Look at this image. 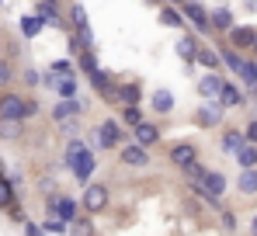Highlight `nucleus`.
<instances>
[{"instance_id": "f257e3e1", "label": "nucleus", "mask_w": 257, "mask_h": 236, "mask_svg": "<svg viewBox=\"0 0 257 236\" xmlns=\"http://www.w3.org/2000/svg\"><path fill=\"white\" fill-rule=\"evenodd\" d=\"M128 139H125V129H122V122H115V118H104L97 129H94V150H122Z\"/></svg>"}, {"instance_id": "f03ea898", "label": "nucleus", "mask_w": 257, "mask_h": 236, "mask_svg": "<svg viewBox=\"0 0 257 236\" xmlns=\"http://www.w3.org/2000/svg\"><path fill=\"white\" fill-rule=\"evenodd\" d=\"M108 201H111V191H108V184H97V181H90L84 188V198H80V205H84L87 215H97V212H104L108 208Z\"/></svg>"}, {"instance_id": "7ed1b4c3", "label": "nucleus", "mask_w": 257, "mask_h": 236, "mask_svg": "<svg viewBox=\"0 0 257 236\" xmlns=\"http://www.w3.org/2000/svg\"><path fill=\"white\" fill-rule=\"evenodd\" d=\"M87 83L97 90V97L101 101H108V104H118V83H115V77L101 66V70H94L90 77H87Z\"/></svg>"}, {"instance_id": "20e7f679", "label": "nucleus", "mask_w": 257, "mask_h": 236, "mask_svg": "<svg viewBox=\"0 0 257 236\" xmlns=\"http://www.w3.org/2000/svg\"><path fill=\"white\" fill-rule=\"evenodd\" d=\"M181 14L188 18V25L198 35H212V14H209L205 4H181Z\"/></svg>"}, {"instance_id": "39448f33", "label": "nucleus", "mask_w": 257, "mask_h": 236, "mask_svg": "<svg viewBox=\"0 0 257 236\" xmlns=\"http://www.w3.org/2000/svg\"><path fill=\"white\" fill-rule=\"evenodd\" d=\"M84 111H87V101H77V97H73V101H63V97H59L49 115H52L56 125H70V122H80Z\"/></svg>"}, {"instance_id": "423d86ee", "label": "nucleus", "mask_w": 257, "mask_h": 236, "mask_svg": "<svg viewBox=\"0 0 257 236\" xmlns=\"http://www.w3.org/2000/svg\"><path fill=\"white\" fill-rule=\"evenodd\" d=\"M167 160H171L177 170H188L198 163V143H174L167 150Z\"/></svg>"}, {"instance_id": "0eeeda50", "label": "nucleus", "mask_w": 257, "mask_h": 236, "mask_svg": "<svg viewBox=\"0 0 257 236\" xmlns=\"http://www.w3.org/2000/svg\"><path fill=\"white\" fill-rule=\"evenodd\" d=\"M45 212H49V215L66 219V222H73V219L80 215L77 201H73V198H66V195H49V198H45Z\"/></svg>"}, {"instance_id": "6e6552de", "label": "nucleus", "mask_w": 257, "mask_h": 236, "mask_svg": "<svg viewBox=\"0 0 257 236\" xmlns=\"http://www.w3.org/2000/svg\"><path fill=\"white\" fill-rule=\"evenodd\" d=\"M118 160H122V167H128V170H143V167H150V150L139 146V143H125L118 150Z\"/></svg>"}, {"instance_id": "1a4fd4ad", "label": "nucleus", "mask_w": 257, "mask_h": 236, "mask_svg": "<svg viewBox=\"0 0 257 236\" xmlns=\"http://www.w3.org/2000/svg\"><path fill=\"white\" fill-rule=\"evenodd\" d=\"M222 118H226V108H222L219 101H209V104L195 108V125H198V129H219Z\"/></svg>"}, {"instance_id": "9d476101", "label": "nucleus", "mask_w": 257, "mask_h": 236, "mask_svg": "<svg viewBox=\"0 0 257 236\" xmlns=\"http://www.w3.org/2000/svg\"><path fill=\"white\" fill-rule=\"evenodd\" d=\"M25 108H28V97L14 94V90H0V118H21L25 122Z\"/></svg>"}, {"instance_id": "9b49d317", "label": "nucleus", "mask_w": 257, "mask_h": 236, "mask_svg": "<svg viewBox=\"0 0 257 236\" xmlns=\"http://www.w3.org/2000/svg\"><path fill=\"white\" fill-rule=\"evenodd\" d=\"M219 56H222V66L229 70V73H236V77H243V70H247V52H240V49H233L229 42H222L219 45Z\"/></svg>"}, {"instance_id": "f8f14e48", "label": "nucleus", "mask_w": 257, "mask_h": 236, "mask_svg": "<svg viewBox=\"0 0 257 236\" xmlns=\"http://www.w3.org/2000/svg\"><path fill=\"white\" fill-rule=\"evenodd\" d=\"M70 170H73V177L87 188V184H90V177H94V170H97V157H94V150H84L80 157L70 163Z\"/></svg>"}, {"instance_id": "ddd939ff", "label": "nucleus", "mask_w": 257, "mask_h": 236, "mask_svg": "<svg viewBox=\"0 0 257 236\" xmlns=\"http://www.w3.org/2000/svg\"><path fill=\"white\" fill-rule=\"evenodd\" d=\"M226 42L233 45V49H240V52H250L257 42V28L254 25H233V32L226 35Z\"/></svg>"}, {"instance_id": "4468645a", "label": "nucleus", "mask_w": 257, "mask_h": 236, "mask_svg": "<svg viewBox=\"0 0 257 236\" xmlns=\"http://www.w3.org/2000/svg\"><path fill=\"white\" fill-rule=\"evenodd\" d=\"M160 139H164V132H160V125H157V122H150V118H146L143 125H136V129H132V143H139V146H146V150H153Z\"/></svg>"}, {"instance_id": "2eb2a0df", "label": "nucleus", "mask_w": 257, "mask_h": 236, "mask_svg": "<svg viewBox=\"0 0 257 236\" xmlns=\"http://www.w3.org/2000/svg\"><path fill=\"white\" fill-rule=\"evenodd\" d=\"M243 146H247L243 129H226V132H222V139H219V153H222V157H236Z\"/></svg>"}, {"instance_id": "dca6fc26", "label": "nucleus", "mask_w": 257, "mask_h": 236, "mask_svg": "<svg viewBox=\"0 0 257 236\" xmlns=\"http://www.w3.org/2000/svg\"><path fill=\"white\" fill-rule=\"evenodd\" d=\"M195 181V177H191ZM198 181L212 191L215 198H222L226 195V188H229V181H226V174H219V170H212V167H202V174H198Z\"/></svg>"}, {"instance_id": "f3484780", "label": "nucleus", "mask_w": 257, "mask_h": 236, "mask_svg": "<svg viewBox=\"0 0 257 236\" xmlns=\"http://www.w3.org/2000/svg\"><path fill=\"white\" fill-rule=\"evenodd\" d=\"M215 101H219V104H222V108H240V104H243V101H247V94H243V90H240V83H236V80H226V83H222V90H219V97H215Z\"/></svg>"}, {"instance_id": "a211bd4d", "label": "nucleus", "mask_w": 257, "mask_h": 236, "mask_svg": "<svg viewBox=\"0 0 257 236\" xmlns=\"http://www.w3.org/2000/svg\"><path fill=\"white\" fill-rule=\"evenodd\" d=\"M222 83H226V77H222V73L205 70V73L198 77V94H202V97H209V101H215V97H219V90H222Z\"/></svg>"}, {"instance_id": "6ab92c4d", "label": "nucleus", "mask_w": 257, "mask_h": 236, "mask_svg": "<svg viewBox=\"0 0 257 236\" xmlns=\"http://www.w3.org/2000/svg\"><path fill=\"white\" fill-rule=\"evenodd\" d=\"M198 45H202V42H198V35H195V32H184V35L177 39V45H174V49H177V56H181L184 63H195V59H198Z\"/></svg>"}, {"instance_id": "aec40b11", "label": "nucleus", "mask_w": 257, "mask_h": 236, "mask_svg": "<svg viewBox=\"0 0 257 236\" xmlns=\"http://www.w3.org/2000/svg\"><path fill=\"white\" fill-rule=\"evenodd\" d=\"M209 14H212V35H229L233 32L236 21H233V11L229 7H212Z\"/></svg>"}, {"instance_id": "412c9836", "label": "nucleus", "mask_w": 257, "mask_h": 236, "mask_svg": "<svg viewBox=\"0 0 257 236\" xmlns=\"http://www.w3.org/2000/svg\"><path fill=\"white\" fill-rule=\"evenodd\" d=\"M150 108H153V115H171L174 111V94L167 87H157V90L150 94Z\"/></svg>"}, {"instance_id": "4be33fe9", "label": "nucleus", "mask_w": 257, "mask_h": 236, "mask_svg": "<svg viewBox=\"0 0 257 236\" xmlns=\"http://www.w3.org/2000/svg\"><path fill=\"white\" fill-rule=\"evenodd\" d=\"M0 139L4 143H21L25 139V122L21 118H0Z\"/></svg>"}, {"instance_id": "5701e85b", "label": "nucleus", "mask_w": 257, "mask_h": 236, "mask_svg": "<svg viewBox=\"0 0 257 236\" xmlns=\"http://www.w3.org/2000/svg\"><path fill=\"white\" fill-rule=\"evenodd\" d=\"M118 104H143V83L139 80L118 83Z\"/></svg>"}, {"instance_id": "b1692460", "label": "nucleus", "mask_w": 257, "mask_h": 236, "mask_svg": "<svg viewBox=\"0 0 257 236\" xmlns=\"http://www.w3.org/2000/svg\"><path fill=\"white\" fill-rule=\"evenodd\" d=\"M35 14L42 18L45 25H63V14H59L56 0H35Z\"/></svg>"}, {"instance_id": "393cba45", "label": "nucleus", "mask_w": 257, "mask_h": 236, "mask_svg": "<svg viewBox=\"0 0 257 236\" xmlns=\"http://www.w3.org/2000/svg\"><path fill=\"white\" fill-rule=\"evenodd\" d=\"M157 18H160V25H167V28H184V25H188V18L181 14V7H174V4H164V7L157 11Z\"/></svg>"}, {"instance_id": "a878e982", "label": "nucleus", "mask_w": 257, "mask_h": 236, "mask_svg": "<svg viewBox=\"0 0 257 236\" xmlns=\"http://www.w3.org/2000/svg\"><path fill=\"white\" fill-rule=\"evenodd\" d=\"M195 63H202L205 70H212V73H219V66H222V56H219V49H212V45H198V59Z\"/></svg>"}, {"instance_id": "bb28decb", "label": "nucleus", "mask_w": 257, "mask_h": 236, "mask_svg": "<svg viewBox=\"0 0 257 236\" xmlns=\"http://www.w3.org/2000/svg\"><path fill=\"white\" fill-rule=\"evenodd\" d=\"M236 188H240V195H243V198H254V195H257V167H250V170H240Z\"/></svg>"}, {"instance_id": "cd10ccee", "label": "nucleus", "mask_w": 257, "mask_h": 236, "mask_svg": "<svg viewBox=\"0 0 257 236\" xmlns=\"http://www.w3.org/2000/svg\"><path fill=\"white\" fill-rule=\"evenodd\" d=\"M94 233H97V226H94V219H90L87 212L70 222V236H94Z\"/></svg>"}, {"instance_id": "c85d7f7f", "label": "nucleus", "mask_w": 257, "mask_h": 236, "mask_svg": "<svg viewBox=\"0 0 257 236\" xmlns=\"http://www.w3.org/2000/svg\"><path fill=\"white\" fill-rule=\"evenodd\" d=\"M146 115H143V104H122V125L128 129H136V125H143Z\"/></svg>"}, {"instance_id": "c756f323", "label": "nucleus", "mask_w": 257, "mask_h": 236, "mask_svg": "<svg viewBox=\"0 0 257 236\" xmlns=\"http://www.w3.org/2000/svg\"><path fill=\"white\" fill-rule=\"evenodd\" d=\"M42 28H45V21L39 14H25V18H21V35H25V39H35Z\"/></svg>"}, {"instance_id": "7c9ffc66", "label": "nucleus", "mask_w": 257, "mask_h": 236, "mask_svg": "<svg viewBox=\"0 0 257 236\" xmlns=\"http://www.w3.org/2000/svg\"><path fill=\"white\" fill-rule=\"evenodd\" d=\"M77 90H80L77 77H59V83H56V94H59L63 101H73V97H77Z\"/></svg>"}, {"instance_id": "2f4dec72", "label": "nucleus", "mask_w": 257, "mask_h": 236, "mask_svg": "<svg viewBox=\"0 0 257 236\" xmlns=\"http://www.w3.org/2000/svg\"><path fill=\"white\" fill-rule=\"evenodd\" d=\"M14 205H18V195H14V181H7V177H4V181H0V208H7V212H11Z\"/></svg>"}, {"instance_id": "473e14b6", "label": "nucleus", "mask_w": 257, "mask_h": 236, "mask_svg": "<svg viewBox=\"0 0 257 236\" xmlns=\"http://www.w3.org/2000/svg\"><path fill=\"white\" fill-rule=\"evenodd\" d=\"M236 163H240V170H250V167H257V143H247V146L236 153Z\"/></svg>"}, {"instance_id": "72a5a7b5", "label": "nucleus", "mask_w": 257, "mask_h": 236, "mask_svg": "<svg viewBox=\"0 0 257 236\" xmlns=\"http://www.w3.org/2000/svg\"><path fill=\"white\" fill-rule=\"evenodd\" d=\"M87 150V143L84 139H77V136H73V139H70V143H66V150H63V163H66V167H70V163H73V160L80 157V153H84Z\"/></svg>"}, {"instance_id": "f704fd0d", "label": "nucleus", "mask_w": 257, "mask_h": 236, "mask_svg": "<svg viewBox=\"0 0 257 236\" xmlns=\"http://www.w3.org/2000/svg\"><path fill=\"white\" fill-rule=\"evenodd\" d=\"M42 229L45 233H52V236H70V222H66V219H59V215H49V219H45L42 222Z\"/></svg>"}, {"instance_id": "c9c22d12", "label": "nucleus", "mask_w": 257, "mask_h": 236, "mask_svg": "<svg viewBox=\"0 0 257 236\" xmlns=\"http://www.w3.org/2000/svg\"><path fill=\"white\" fill-rule=\"evenodd\" d=\"M77 66H80V70H84L87 77H90V73H94V70H101V63H97V56H94V49H84V52H80V56H77Z\"/></svg>"}, {"instance_id": "e433bc0d", "label": "nucleus", "mask_w": 257, "mask_h": 236, "mask_svg": "<svg viewBox=\"0 0 257 236\" xmlns=\"http://www.w3.org/2000/svg\"><path fill=\"white\" fill-rule=\"evenodd\" d=\"M14 77H18V73H14V63L0 56V90H4V87H11V83H14Z\"/></svg>"}, {"instance_id": "4c0bfd02", "label": "nucleus", "mask_w": 257, "mask_h": 236, "mask_svg": "<svg viewBox=\"0 0 257 236\" xmlns=\"http://www.w3.org/2000/svg\"><path fill=\"white\" fill-rule=\"evenodd\" d=\"M219 219H222V229L226 233H236V212L233 208H219Z\"/></svg>"}, {"instance_id": "58836bf2", "label": "nucleus", "mask_w": 257, "mask_h": 236, "mask_svg": "<svg viewBox=\"0 0 257 236\" xmlns=\"http://www.w3.org/2000/svg\"><path fill=\"white\" fill-rule=\"evenodd\" d=\"M49 70H56L59 77H73V63H66V59H56V63H52Z\"/></svg>"}, {"instance_id": "ea45409f", "label": "nucleus", "mask_w": 257, "mask_h": 236, "mask_svg": "<svg viewBox=\"0 0 257 236\" xmlns=\"http://www.w3.org/2000/svg\"><path fill=\"white\" fill-rule=\"evenodd\" d=\"M42 115V104L35 101V97H28V108H25V122H32V118Z\"/></svg>"}, {"instance_id": "a19ab883", "label": "nucleus", "mask_w": 257, "mask_h": 236, "mask_svg": "<svg viewBox=\"0 0 257 236\" xmlns=\"http://www.w3.org/2000/svg\"><path fill=\"white\" fill-rule=\"evenodd\" d=\"M21 80H25V83H28V87H39V83H42V77H39V73H35V70H32V66H28V70H25V73H21Z\"/></svg>"}, {"instance_id": "79ce46f5", "label": "nucleus", "mask_w": 257, "mask_h": 236, "mask_svg": "<svg viewBox=\"0 0 257 236\" xmlns=\"http://www.w3.org/2000/svg\"><path fill=\"white\" fill-rule=\"evenodd\" d=\"M243 136H247V143H257V118H250L243 125Z\"/></svg>"}, {"instance_id": "37998d69", "label": "nucleus", "mask_w": 257, "mask_h": 236, "mask_svg": "<svg viewBox=\"0 0 257 236\" xmlns=\"http://www.w3.org/2000/svg\"><path fill=\"white\" fill-rule=\"evenodd\" d=\"M25 236H45V229L35 226V222H25Z\"/></svg>"}, {"instance_id": "c03bdc74", "label": "nucleus", "mask_w": 257, "mask_h": 236, "mask_svg": "<svg viewBox=\"0 0 257 236\" xmlns=\"http://www.w3.org/2000/svg\"><path fill=\"white\" fill-rule=\"evenodd\" d=\"M243 7H247L250 14H257V0H243Z\"/></svg>"}, {"instance_id": "a18cd8bd", "label": "nucleus", "mask_w": 257, "mask_h": 236, "mask_svg": "<svg viewBox=\"0 0 257 236\" xmlns=\"http://www.w3.org/2000/svg\"><path fill=\"white\" fill-rule=\"evenodd\" d=\"M250 236H257V212H254V219H250Z\"/></svg>"}, {"instance_id": "49530a36", "label": "nucleus", "mask_w": 257, "mask_h": 236, "mask_svg": "<svg viewBox=\"0 0 257 236\" xmlns=\"http://www.w3.org/2000/svg\"><path fill=\"white\" fill-rule=\"evenodd\" d=\"M143 4H153V7H164V0H143Z\"/></svg>"}, {"instance_id": "de8ad7c7", "label": "nucleus", "mask_w": 257, "mask_h": 236, "mask_svg": "<svg viewBox=\"0 0 257 236\" xmlns=\"http://www.w3.org/2000/svg\"><path fill=\"white\" fill-rule=\"evenodd\" d=\"M250 56H254V59H257V42H254V49H250Z\"/></svg>"}, {"instance_id": "09e8293b", "label": "nucleus", "mask_w": 257, "mask_h": 236, "mask_svg": "<svg viewBox=\"0 0 257 236\" xmlns=\"http://www.w3.org/2000/svg\"><path fill=\"white\" fill-rule=\"evenodd\" d=\"M171 4H174V7H181V4H184V0H171Z\"/></svg>"}, {"instance_id": "8fccbe9b", "label": "nucleus", "mask_w": 257, "mask_h": 236, "mask_svg": "<svg viewBox=\"0 0 257 236\" xmlns=\"http://www.w3.org/2000/svg\"><path fill=\"white\" fill-rule=\"evenodd\" d=\"M184 4H202V0H184Z\"/></svg>"}, {"instance_id": "3c124183", "label": "nucleus", "mask_w": 257, "mask_h": 236, "mask_svg": "<svg viewBox=\"0 0 257 236\" xmlns=\"http://www.w3.org/2000/svg\"><path fill=\"white\" fill-rule=\"evenodd\" d=\"M0 56H4V39H0Z\"/></svg>"}, {"instance_id": "603ef678", "label": "nucleus", "mask_w": 257, "mask_h": 236, "mask_svg": "<svg viewBox=\"0 0 257 236\" xmlns=\"http://www.w3.org/2000/svg\"><path fill=\"white\" fill-rule=\"evenodd\" d=\"M250 94H254V101H257V87H254V90H250Z\"/></svg>"}]
</instances>
